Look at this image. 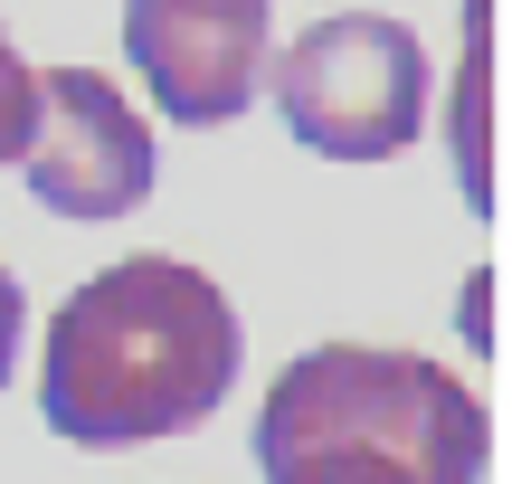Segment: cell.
I'll return each mask as SVG.
<instances>
[{
    "instance_id": "cell-8",
    "label": "cell",
    "mask_w": 512,
    "mask_h": 484,
    "mask_svg": "<svg viewBox=\"0 0 512 484\" xmlns=\"http://www.w3.org/2000/svg\"><path fill=\"white\" fill-rule=\"evenodd\" d=\"M19 333H29V295H19V276L0 266V390H10V361H19Z\"/></svg>"
},
{
    "instance_id": "cell-4",
    "label": "cell",
    "mask_w": 512,
    "mask_h": 484,
    "mask_svg": "<svg viewBox=\"0 0 512 484\" xmlns=\"http://www.w3.org/2000/svg\"><path fill=\"white\" fill-rule=\"evenodd\" d=\"M29 86H38V105H29L19 171H29L38 209H57V219H124V209H143L152 181H162V152H152L143 114L95 67H48Z\"/></svg>"
},
{
    "instance_id": "cell-5",
    "label": "cell",
    "mask_w": 512,
    "mask_h": 484,
    "mask_svg": "<svg viewBox=\"0 0 512 484\" xmlns=\"http://www.w3.org/2000/svg\"><path fill=\"white\" fill-rule=\"evenodd\" d=\"M124 48L171 124H228L266 86L275 19L266 0H124Z\"/></svg>"
},
{
    "instance_id": "cell-2",
    "label": "cell",
    "mask_w": 512,
    "mask_h": 484,
    "mask_svg": "<svg viewBox=\"0 0 512 484\" xmlns=\"http://www.w3.org/2000/svg\"><path fill=\"white\" fill-rule=\"evenodd\" d=\"M494 428L446 361L389 342H323L285 361L256 409L266 484H484Z\"/></svg>"
},
{
    "instance_id": "cell-1",
    "label": "cell",
    "mask_w": 512,
    "mask_h": 484,
    "mask_svg": "<svg viewBox=\"0 0 512 484\" xmlns=\"http://www.w3.org/2000/svg\"><path fill=\"white\" fill-rule=\"evenodd\" d=\"M238 304L181 257H124L86 276L48 323L38 409L76 447L190 437L228 409L238 380Z\"/></svg>"
},
{
    "instance_id": "cell-6",
    "label": "cell",
    "mask_w": 512,
    "mask_h": 484,
    "mask_svg": "<svg viewBox=\"0 0 512 484\" xmlns=\"http://www.w3.org/2000/svg\"><path fill=\"white\" fill-rule=\"evenodd\" d=\"M484 19H494V0H475L465 10V105L446 114V143H456V171H465V200L494 209V152H484V114H494V86H484V57H494V38H484Z\"/></svg>"
},
{
    "instance_id": "cell-3",
    "label": "cell",
    "mask_w": 512,
    "mask_h": 484,
    "mask_svg": "<svg viewBox=\"0 0 512 484\" xmlns=\"http://www.w3.org/2000/svg\"><path fill=\"white\" fill-rule=\"evenodd\" d=\"M275 105H285L294 143L323 162H399L427 124V48L408 19L380 10H332L266 57Z\"/></svg>"
},
{
    "instance_id": "cell-7",
    "label": "cell",
    "mask_w": 512,
    "mask_h": 484,
    "mask_svg": "<svg viewBox=\"0 0 512 484\" xmlns=\"http://www.w3.org/2000/svg\"><path fill=\"white\" fill-rule=\"evenodd\" d=\"M29 105H38L29 57L10 48V19H0V162H19V143H29Z\"/></svg>"
}]
</instances>
